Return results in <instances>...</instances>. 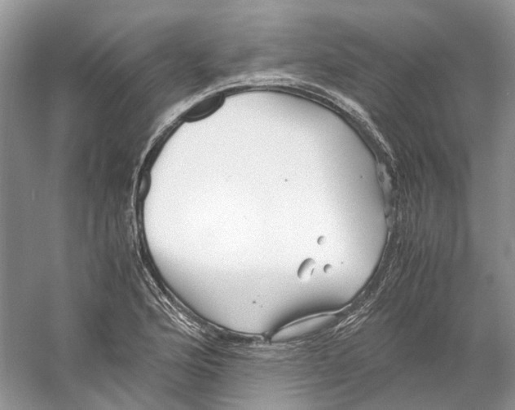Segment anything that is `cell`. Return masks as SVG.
<instances>
[{
    "label": "cell",
    "mask_w": 515,
    "mask_h": 410,
    "mask_svg": "<svg viewBox=\"0 0 515 410\" xmlns=\"http://www.w3.org/2000/svg\"><path fill=\"white\" fill-rule=\"evenodd\" d=\"M317 263L312 258L305 260L301 264L298 271V277L300 281L307 282L312 277L314 271H315Z\"/></svg>",
    "instance_id": "cell-2"
},
{
    "label": "cell",
    "mask_w": 515,
    "mask_h": 410,
    "mask_svg": "<svg viewBox=\"0 0 515 410\" xmlns=\"http://www.w3.org/2000/svg\"><path fill=\"white\" fill-rule=\"evenodd\" d=\"M332 317L330 313H320L296 319L279 328L272 335L271 341L273 343H285L302 338L322 329L329 323Z\"/></svg>",
    "instance_id": "cell-1"
}]
</instances>
